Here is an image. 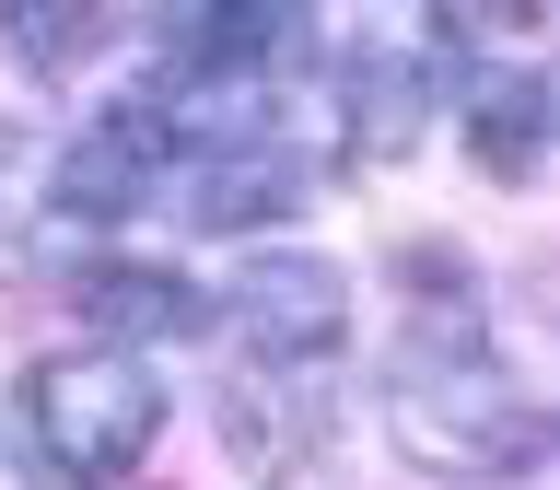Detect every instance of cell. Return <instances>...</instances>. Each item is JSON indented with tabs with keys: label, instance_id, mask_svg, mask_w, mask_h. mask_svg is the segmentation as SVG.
Instances as JSON below:
<instances>
[{
	"label": "cell",
	"instance_id": "obj_3",
	"mask_svg": "<svg viewBox=\"0 0 560 490\" xmlns=\"http://www.w3.org/2000/svg\"><path fill=\"white\" fill-rule=\"evenodd\" d=\"M292 47H304V0H164V105L257 94Z\"/></svg>",
	"mask_w": 560,
	"mask_h": 490
},
{
	"label": "cell",
	"instance_id": "obj_10",
	"mask_svg": "<svg viewBox=\"0 0 560 490\" xmlns=\"http://www.w3.org/2000/svg\"><path fill=\"white\" fill-rule=\"evenodd\" d=\"M0 35L24 70H82L105 35V0H0Z\"/></svg>",
	"mask_w": 560,
	"mask_h": 490
},
{
	"label": "cell",
	"instance_id": "obj_11",
	"mask_svg": "<svg viewBox=\"0 0 560 490\" xmlns=\"http://www.w3.org/2000/svg\"><path fill=\"white\" fill-rule=\"evenodd\" d=\"M455 24H514L525 35V24H549V0H455Z\"/></svg>",
	"mask_w": 560,
	"mask_h": 490
},
{
	"label": "cell",
	"instance_id": "obj_4",
	"mask_svg": "<svg viewBox=\"0 0 560 490\" xmlns=\"http://www.w3.org/2000/svg\"><path fill=\"white\" fill-rule=\"evenodd\" d=\"M234 339L269 362V374H304V362H327V350L350 339V280L327 269V257H257V269L234 280Z\"/></svg>",
	"mask_w": 560,
	"mask_h": 490
},
{
	"label": "cell",
	"instance_id": "obj_2",
	"mask_svg": "<svg viewBox=\"0 0 560 490\" xmlns=\"http://www.w3.org/2000/svg\"><path fill=\"white\" fill-rule=\"evenodd\" d=\"M24 467L47 490H117L164 432V385L140 374L129 350H59L24 374Z\"/></svg>",
	"mask_w": 560,
	"mask_h": 490
},
{
	"label": "cell",
	"instance_id": "obj_9",
	"mask_svg": "<svg viewBox=\"0 0 560 490\" xmlns=\"http://www.w3.org/2000/svg\"><path fill=\"white\" fill-rule=\"evenodd\" d=\"M467 152L502 187H525L537 152H549V82L537 70H467Z\"/></svg>",
	"mask_w": 560,
	"mask_h": 490
},
{
	"label": "cell",
	"instance_id": "obj_8",
	"mask_svg": "<svg viewBox=\"0 0 560 490\" xmlns=\"http://www.w3.org/2000/svg\"><path fill=\"white\" fill-rule=\"evenodd\" d=\"M420 140V70L397 47H350L339 59V152L350 164H397Z\"/></svg>",
	"mask_w": 560,
	"mask_h": 490
},
{
	"label": "cell",
	"instance_id": "obj_7",
	"mask_svg": "<svg viewBox=\"0 0 560 490\" xmlns=\"http://www.w3.org/2000/svg\"><path fill=\"white\" fill-rule=\"evenodd\" d=\"M70 292H82V315H94L105 339H199V327H210V292H199V280L140 269V257H105V269H82Z\"/></svg>",
	"mask_w": 560,
	"mask_h": 490
},
{
	"label": "cell",
	"instance_id": "obj_1",
	"mask_svg": "<svg viewBox=\"0 0 560 490\" xmlns=\"http://www.w3.org/2000/svg\"><path fill=\"white\" fill-rule=\"evenodd\" d=\"M385 432L432 479H525L549 455V420L479 339H409L385 374Z\"/></svg>",
	"mask_w": 560,
	"mask_h": 490
},
{
	"label": "cell",
	"instance_id": "obj_5",
	"mask_svg": "<svg viewBox=\"0 0 560 490\" xmlns=\"http://www.w3.org/2000/svg\"><path fill=\"white\" fill-rule=\"evenodd\" d=\"M164 164H175V105L164 94L105 105L94 129L59 152V222H129V210L164 187Z\"/></svg>",
	"mask_w": 560,
	"mask_h": 490
},
{
	"label": "cell",
	"instance_id": "obj_6",
	"mask_svg": "<svg viewBox=\"0 0 560 490\" xmlns=\"http://www.w3.org/2000/svg\"><path fill=\"white\" fill-rule=\"evenodd\" d=\"M164 187H175V210L199 234H245V222H280V210L304 199V164L280 140H210V152H175Z\"/></svg>",
	"mask_w": 560,
	"mask_h": 490
},
{
	"label": "cell",
	"instance_id": "obj_12",
	"mask_svg": "<svg viewBox=\"0 0 560 490\" xmlns=\"http://www.w3.org/2000/svg\"><path fill=\"white\" fill-rule=\"evenodd\" d=\"M12 152H24V105L0 94V164H12Z\"/></svg>",
	"mask_w": 560,
	"mask_h": 490
}]
</instances>
